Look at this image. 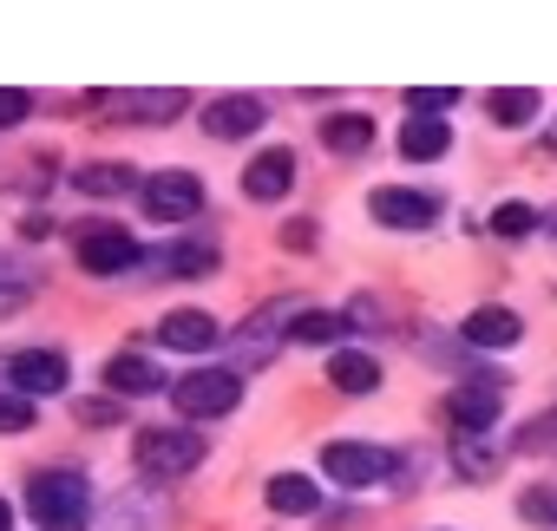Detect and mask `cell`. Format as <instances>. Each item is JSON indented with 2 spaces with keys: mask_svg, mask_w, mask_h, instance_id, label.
Segmentation results:
<instances>
[{
  "mask_svg": "<svg viewBox=\"0 0 557 531\" xmlns=\"http://www.w3.org/2000/svg\"><path fill=\"white\" fill-rule=\"evenodd\" d=\"M27 518L40 531H86L92 518V485L86 472H66V466H47L27 479Z\"/></svg>",
  "mask_w": 557,
  "mask_h": 531,
  "instance_id": "obj_1",
  "label": "cell"
},
{
  "mask_svg": "<svg viewBox=\"0 0 557 531\" xmlns=\"http://www.w3.org/2000/svg\"><path fill=\"white\" fill-rule=\"evenodd\" d=\"M171 400H177L184 420H216V413H230L243 400V374L236 368H197V374H184L171 387Z\"/></svg>",
  "mask_w": 557,
  "mask_h": 531,
  "instance_id": "obj_2",
  "label": "cell"
},
{
  "mask_svg": "<svg viewBox=\"0 0 557 531\" xmlns=\"http://www.w3.org/2000/svg\"><path fill=\"white\" fill-rule=\"evenodd\" d=\"M197 459H203V433H184V427H145L138 433V466L151 479H184Z\"/></svg>",
  "mask_w": 557,
  "mask_h": 531,
  "instance_id": "obj_3",
  "label": "cell"
},
{
  "mask_svg": "<svg viewBox=\"0 0 557 531\" xmlns=\"http://www.w3.org/2000/svg\"><path fill=\"white\" fill-rule=\"evenodd\" d=\"M138 197H145V217H151V223H184V217L203 210V184H197L190 171H151V177L138 184Z\"/></svg>",
  "mask_w": 557,
  "mask_h": 531,
  "instance_id": "obj_4",
  "label": "cell"
},
{
  "mask_svg": "<svg viewBox=\"0 0 557 531\" xmlns=\"http://www.w3.org/2000/svg\"><path fill=\"white\" fill-rule=\"evenodd\" d=\"M79 270H92V276H125L132 262H145V249L132 243V230H119V223H92V230H79Z\"/></svg>",
  "mask_w": 557,
  "mask_h": 531,
  "instance_id": "obj_5",
  "label": "cell"
},
{
  "mask_svg": "<svg viewBox=\"0 0 557 531\" xmlns=\"http://www.w3.org/2000/svg\"><path fill=\"white\" fill-rule=\"evenodd\" d=\"M498 407H505V381H492V374H479V381H466V387L446 394V420H453L466 440L492 433V427H498Z\"/></svg>",
  "mask_w": 557,
  "mask_h": 531,
  "instance_id": "obj_6",
  "label": "cell"
},
{
  "mask_svg": "<svg viewBox=\"0 0 557 531\" xmlns=\"http://www.w3.org/2000/svg\"><path fill=\"white\" fill-rule=\"evenodd\" d=\"M322 472L335 485H381L394 472V453L387 446H361V440H335V446H322Z\"/></svg>",
  "mask_w": 557,
  "mask_h": 531,
  "instance_id": "obj_7",
  "label": "cell"
},
{
  "mask_svg": "<svg viewBox=\"0 0 557 531\" xmlns=\"http://www.w3.org/2000/svg\"><path fill=\"white\" fill-rule=\"evenodd\" d=\"M368 210H374V223H387V230H426V223L440 217V197H433V190H400V184H381V190L368 197Z\"/></svg>",
  "mask_w": 557,
  "mask_h": 531,
  "instance_id": "obj_8",
  "label": "cell"
},
{
  "mask_svg": "<svg viewBox=\"0 0 557 531\" xmlns=\"http://www.w3.org/2000/svg\"><path fill=\"white\" fill-rule=\"evenodd\" d=\"M262 125H269V106L249 99V92H223V99L203 106V132L210 138H256Z\"/></svg>",
  "mask_w": 557,
  "mask_h": 531,
  "instance_id": "obj_9",
  "label": "cell"
},
{
  "mask_svg": "<svg viewBox=\"0 0 557 531\" xmlns=\"http://www.w3.org/2000/svg\"><path fill=\"white\" fill-rule=\"evenodd\" d=\"M8 374H14V394H27V400L60 394V387L73 381L66 355H53V348H27V355H14V361H8Z\"/></svg>",
  "mask_w": 557,
  "mask_h": 531,
  "instance_id": "obj_10",
  "label": "cell"
},
{
  "mask_svg": "<svg viewBox=\"0 0 557 531\" xmlns=\"http://www.w3.org/2000/svg\"><path fill=\"white\" fill-rule=\"evenodd\" d=\"M289 184H296V151H289V145H269V151H256V158H249V171H243V190H249L256 203L289 197Z\"/></svg>",
  "mask_w": 557,
  "mask_h": 531,
  "instance_id": "obj_11",
  "label": "cell"
},
{
  "mask_svg": "<svg viewBox=\"0 0 557 531\" xmlns=\"http://www.w3.org/2000/svg\"><path fill=\"white\" fill-rule=\"evenodd\" d=\"M92 106L99 112H132L138 125H164L190 106V92H177V86H164V92H92Z\"/></svg>",
  "mask_w": 557,
  "mask_h": 531,
  "instance_id": "obj_12",
  "label": "cell"
},
{
  "mask_svg": "<svg viewBox=\"0 0 557 531\" xmlns=\"http://www.w3.org/2000/svg\"><path fill=\"white\" fill-rule=\"evenodd\" d=\"M158 342L177 348V355H210V348L223 342V329H216V316H203V309H171V316L158 322Z\"/></svg>",
  "mask_w": 557,
  "mask_h": 531,
  "instance_id": "obj_13",
  "label": "cell"
},
{
  "mask_svg": "<svg viewBox=\"0 0 557 531\" xmlns=\"http://www.w3.org/2000/svg\"><path fill=\"white\" fill-rule=\"evenodd\" d=\"M472 348H518V335H524V322L511 316V309H498V302H485V309H472L466 316V329H459Z\"/></svg>",
  "mask_w": 557,
  "mask_h": 531,
  "instance_id": "obj_14",
  "label": "cell"
},
{
  "mask_svg": "<svg viewBox=\"0 0 557 531\" xmlns=\"http://www.w3.org/2000/svg\"><path fill=\"white\" fill-rule=\"evenodd\" d=\"M106 387L125 394V400H145V394L164 387V374H158V361H145V355H112V361H106Z\"/></svg>",
  "mask_w": 557,
  "mask_h": 531,
  "instance_id": "obj_15",
  "label": "cell"
},
{
  "mask_svg": "<svg viewBox=\"0 0 557 531\" xmlns=\"http://www.w3.org/2000/svg\"><path fill=\"white\" fill-rule=\"evenodd\" d=\"M262 498H269V511H283V518H309V511L322 505V485L302 479V472H275Z\"/></svg>",
  "mask_w": 557,
  "mask_h": 531,
  "instance_id": "obj_16",
  "label": "cell"
},
{
  "mask_svg": "<svg viewBox=\"0 0 557 531\" xmlns=\"http://www.w3.org/2000/svg\"><path fill=\"white\" fill-rule=\"evenodd\" d=\"M322 145L335 158H361L374 145V119L368 112H335V119H322Z\"/></svg>",
  "mask_w": 557,
  "mask_h": 531,
  "instance_id": "obj_17",
  "label": "cell"
},
{
  "mask_svg": "<svg viewBox=\"0 0 557 531\" xmlns=\"http://www.w3.org/2000/svg\"><path fill=\"white\" fill-rule=\"evenodd\" d=\"M400 151H407L413 164H433V158L453 151V125H446V119H407V125H400Z\"/></svg>",
  "mask_w": 557,
  "mask_h": 531,
  "instance_id": "obj_18",
  "label": "cell"
},
{
  "mask_svg": "<svg viewBox=\"0 0 557 531\" xmlns=\"http://www.w3.org/2000/svg\"><path fill=\"white\" fill-rule=\"evenodd\" d=\"M329 381H335L342 394H374V387H381V361L361 355V348H335V355H329Z\"/></svg>",
  "mask_w": 557,
  "mask_h": 531,
  "instance_id": "obj_19",
  "label": "cell"
},
{
  "mask_svg": "<svg viewBox=\"0 0 557 531\" xmlns=\"http://www.w3.org/2000/svg\"><path fill=\"white\" fill-rule=\"evenodd\" d=\"M151 262H158L164 276H203V270H216V249L210 243H164Z\"/></svg>",
  "mask_w": 557,
  "mask_h": 531,
  "instance_id": "obj_20",
  "label": "cell"
},
{
  "mask_svg": "<svg viewBox=\"0 0 557 531\" xmlns=\"http://www.w3.org/2000/svg\"><path fill=\"white\" fill-rule=\"evenodd\" d=\"M485 112H492L505 132H524V125L537 119V92H531V86H505V92L485 99Z\"/></svg>",
  "mask_w": 557,
  "mask_h": 531,
  "instance_id": "obj_21",
  "label": "cell"
},
{
  "mask_svg": "<svg viewBox=\"0 0 557 531\" xmlns=\"http://www.w3.org/2000/svg\"><path fill=\"white\" fill-rule=\"evenodd\" d=\"M275 322H289V302H269V309H256V316H249V329H243V361H262V355H269Z\"/></svg>",
  "mask_w": 557,
  "mask_h": 531,
  "instance_id": "obj_22",
  "label": "cell"
},
{
  "mask_svg": "<svg viewBox=\"0 0 557 531\" xmlns=\"http://www.w3.org/2000/svg\"><path fill=\"white\" fill-rule=\"evenodd\" d=\"M296 342H309V348H329V342H342L348 335V316H335V309H309V316H296V329H289Z\"/></svg>",
  "mask_w": 557,
  "mask_h": 531,
  "instance_id": "obj_23",
  "label": "cell"
},
{
  "mask_svg": "<svg viewBox=\"0 0 557 531\" xmlns=\"http://www.w3.org/2000/svg\"><path fill=\"white\" fill-rule=\"evenodd\" d=\"M73 184L86 197H125L132 190V171L125 164H86V171H73Z\"/></svg>",
  "mask_w": 557,
  "mask_h": 531,
  "instance_id": "obj_24",
  "label": "cell"
},
{
  "mask_svg": "<svg viewBox=\"0 0 557 531\" xmlns=\"http://www.w3.org/2000/svg\"><path fill=\"white\" fill-rule=\"evenodd\" d=\"M459 106V86H413L407 92V112L413 119H440V112H453Z\"/></svg>",
  "mask_w": 557,
  "mask_h": 531,
  "instance_id": "obj_25",
  "label": "cell"
},
{
  "mask_svg": "<svg viewBox=\"0 0 557 531\" xmlns=\"http://www.w3.org/2000/svg\"><path fill=\"white\" fill-rule=\"evenodd\" d=\"M27 296H34V276H27V270H14V262H0V322H8Z\"/></svg>",
  "mask_w": 557,
  "mask_h": 531,
  "instance_id": "obj_26",
  "label": "cell"
},
{
  "mask_svg": "<svg viewBox=\"0 0 557 531\" xmlns=\"http://www.w3.org/2000/svg\"><path fill=\"white\" fill-rule=\"evenodd\" d=\"M537 230V210L531 203H498L492 210V236H531Z\"/></svg>",
  "mask_w": 557,
  "mask_h": 531,
  "instance_id": "obj_27",
  "label": "cell"
},
{
  "mask_svg": "<svg viewBox=\"0 0 557 531\" xmlns=\"http://www.w3.org/2000/svg\"><path fill=\"white\" fill-rule=\"evenodd\" d=\"M0 433H34V400L27 394H0Z\"/></svg>",
  "mask_w": 557,
  "mask_h": 531,
  "instance_id": "obj_28",
  "label": "cell"
},
{
  "mask_svg": "<svg viewBox=\"0 0 557 531\" xmlns=\"http://www.w3.org/2000/svg\"><path fill=\"white\" fill-rule=\"evenodd\" d=\"M21 119H34V92H21V86H0V132H8V125H21Z\"/></svg>",
  "mask_w": 557,
  "mask_h": 531,
  "instance_id": "obj_29",
  "label": "cell"
},
{
  "mask_svg": "<svg viewBox=\"0 0 557 531\" xmlns=\"http://www.w3.org/2000/svg\"><path fill=\"white\" fill-rule=\"evenodd\" d=\"M518 511H524L531 524H557V492H524Z\"/></svg>",
  "mask_w": 557,
  "mask_h": 531,
  "instance_id": "obj_30",
  "label": "cell"
},
{
  "mask_svg": "<svg viewBox=\"0 0 557 531\" xmlns=\"http://www.w3.org/2000/svg\"><path fill=\"white\" fill-rule=\"evenodd\" d=\"M283 243H289V249H315V223H309V217H296V223L283 230Z\"/></svg>",
  "mask_w": 557,
  "mask_h": 531,
  "instance_id": "obj_31",
  "label": "cell"
},
{
  "mask_svg": "<svg viewBox=\"0 0 557 531\" xmlns=\"http://www.w3.org/2000/svg\"><path fill=\"white\" fill-rule=\"evenodd\" d=\"M8 524H14V505H8V498H0V531H8Z\"/></svg>",
  "mask_w": 557,
  "mask_h": 531,
  "instance_id": "obj_32",
  "label": "cell"
}]
</instances>
